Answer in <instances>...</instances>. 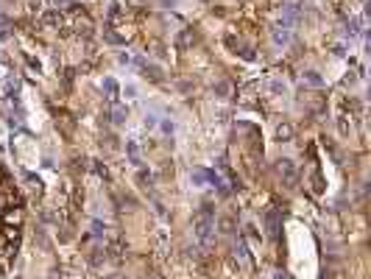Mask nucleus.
Listing matches in <instances>:
<instances>
[{"instance_id": "obj_26", "label": "nucleus", "mask_w": 371, "mask_h": 279, "mask_svg": "<svg viewBox=\"0 0 371 279\" xmlns=\"http://www.w3.org/2000/svg\"><path fill=\"white\" fill-rule=\"evenodd\" d=\"M51 279H59V274H53V277H51Z\"/></svg>"}, {"instance_id": "obj_18", "label": "nucleus", "mask_w": 371, "mask_h": 279, "mask_svg": "<svg viewBox=\"0 0 371 279\" xmlns=\"http://www.w3.org/2000/svg\"><path fill=\"white\" fill-rule=\"evenodd\" d=\"M159 126H162V131H165V134H173V123H171V120H162Z\"/></svg>"}, {"instance_id": "obj_19", "label": "nucleus", "mask_w": 371, "mask_h": 279, "mask_svg": "<svg viewBox=\"0 0 371 279\" xmlns=\"http://www.w3.org/2000/svg\"><path fill=\"white\" fill-rule=\"evenodd\" d=\"M117 61H120V64H131V56H129V53H120V56H117Z\"/></svg>"}, {"instance_id": "obj_15", "label": "nucleus", "mask_w": 371, "mask_h": 279, "mask_svg": "<svg viewBox=\"0 0 371 279\" xmlns=\"http://www.w3.org/2000/svg\"><path fill=\"white\" fill-rule=\"evenodd\" d=\"M276 137L287 140V137H290V126H279V129H276Z\"/></svg>"}, {"instance_id": "obj_3", "label": "nucleus", "mask_w": 371, "mask_h": 279, "mask_svg": "<svg viewBox=\"0 0 371 279\" xmlns=\"http://www.w3.org/2000/svg\"><path fill=\"white\" fill-rule=\"evenodd\" d=\"M265 226H268V237H279V229H282V223H279V212L276 209H268L265 212Z\"/></svg>"}, {"instance_id": "obj_12", "label": "nucleus", "mask_w": 371, "mask_h": 279, "mask_svg": "<svg viewBox=\"0 0 371 279\" xmlns=\"http://www.w3.org/2000/svg\"><path fill=\"white\" fill-rule=\"evenodd\" d=\"M229 89H232V87H229V81H218V84H215V95L218 98H226V95H229Z\"/></svg>"}, {"instance_id": "obj_23", "label": "nucleus", "mask_w": 371, "mask_h": 279, "mask_svg": "<svg viewBox=\"0 0 371 279\" xmlns=\"http://www.w3.org/2000/svg\"><path fill=\"white\" fill-rule=\"evenodd\" d=\"M134 95H137V87H131L129 84V87H126V98H134Z\"/></svg>"}, {"instance_id": "obj_13", "label": "nucleus", "mask_w": 371, "mask_h": 279, "mask_svg": "<svg viewBox=\"0 0 371 279\" xmlns=\"http://www.w3.org/2000/svg\"><path fill=\"white\" fill-rule=\"evenodd\" d=\"M268 89H271L274 95H285V81H271V84H268Z\"/></svg>"}, {"instance_id": "obj_10", "label": "nucleus", "mask_w": 371, "mask_h": 279, "mask_svg": "<svg viewBox=\"0 0 371 279\" xmlns=\"http://www.w3.org/2000/svg\"><path fill=\"white\" fill-rule=\"evenodd\" d=\"M126 151H129V157H131V165H143V159H140V148H137V142H134V140H129V142H126Z\"/></svg>"}, {"instance_id": "obj_6", "label": "nucleus", "mask_w": 371, "mask_h": 279, "mask_svg": "<svg viewBox=\"0 0 371 279\" xmlns=\"http://www.w3.org/2000/svg\"><path fill=\"white\" fill-rule=\"evenodd\" d=\"M129 120V106H112V123L114 126H123V123Z\"/></svg>"}, {"instance_id": "obj_5", "label": "nucleus", "mask_w": 371, "mask_h": 279, "mask_svg": "<svg viewBox=\"0 0 371 279\" xmlns=\"http://www.w3.org/2000/svg\"><path fill=\"white\" fill-rule=\"evenodd\" d=\"M190 182H193V187H207L209 184V170H204V167H193L190 170Z\"/></svg>"}, {"instance_id": "obj_21", "label": "nucleus", "mask_w": 371, "mask_h": 279, "mask_svg": "<svg viewBox=\"0 0 371 279\" xmlns=\"http://www.w3.org/2000/svg\"><path fill=\"white\" fill-rule=\"evenodd\" d=\"M159 3H162V9H173V6H176L179 0H159Z\"/></svg>"}, {"instance_id": "obj_17", "label": "nucleus", "mask_w": 371, "mask_h": 279, "mask_svg": "<svg viewBox=\"0 0 371 279\" xmlns=\"http://www.w3.org/2000/svg\"><path fill=\"white\" fill-rule=\"evenodd\" d=\"M156 123H159V120H156V114H148V117H145V129H154Z\"/></svg>"}, {"instance_id": "obj_8", "label": "nucleus", "mask_w": 371, "mask_h": 279, "mask_svg": "<svg viewBox=\"0 0 371 279\" xmlns=\"http://www.w3.org/2000/svg\"><path fill=\"white\" fill-rule=\"evenodd\" d=\"M101 87H104V92H106V98H117V92H120V87H117V81L114 79H104V84H101Z\"/></svg>"}, {"instance_id": "obj_16", "label": "nucleus", "mask_w": 371, "mask_h": 279, "mask_svg": "<svg viewBox=\"0 0 371 279\" xmlns=\"http://www.w3.org/2000/svg\"><path fill=\"white\" fill-rule=\"evenodd\" d=\"M3 87H6V92H14V89H17V79H6Z\"/></svg>"}, {"instance_id": "obj_1", "label": "nucleus", "mask_w": 371, "mask_h": 279, "mask_svg": "<svg viewBox=\"0 0 371 279\" xmlns=\"http://www.w3.org/2000/svg\"><path fill=\"white\" fill-rule=\"evenodd\" d=\"M193 229H196V237L207 246L212 232H215V212H212V204H204V207L199 209V215L193 221Z\"/></svg>"}, {"instance_id": "obj_7", "label": "nucleus", "mask_w": 371, "mask_h": 279, "mask_svg": "<svg viewBox=\"0 0 371 279\" xmlns=\"http://www.w3.org/2000/svg\"><path fill=\"white\" fill-rule=\"evenodd\" d=\"M302 79H304V84H310V87H321V84H324V79H321L315 70H304Z\"/></svg>"}, {"instance_id": "obj_20", "label": "nucleus", "mask_w": 371, "mask_h": 279, "mask_svg": "<svg viewBox=\"0 0 371 279\" xmlns=\"http://www.w3.org/2000/svg\"><path fill=\"white\" fill-rule=\"evenodd\" d=\"M6 221H9V223H17V221H20V212H9V215H6Z\"/></svg>"}, {"instance_id": "obj_11", "label": "nucleus", "mask_w": 371, "mask_h": 279, "mask_svg": "<svg viewBox=\"0 0 371 279\" xmlns=\"http://www.w3.org/2000/svg\"><path fill=\"white\" fill-rule=\"evenodd\" d=\"M360 26H363V20H360V17H357V20H349V23H346V34H349V39L360 34Z\"/></svg>"}, {"instance_id": "obj_25", "label": "nucleus", "mask_w": 371, "mask_h": 279, "mask_svg": "<svg viewBox=\"0 0 371 279\" xmlns=\"http://www.w3.org/2000/svg\"><path fill=\"white\" fill-rule=\"evenodd\" d=\"M109 279H126V277H120V274H114V277H109Z\"/></svg>"}, {"instance_id": "obj_24", "label": "nucleus", "mask_w": 371, "mask_h": 279, "mask_svg": "<svg viewBox=\"0 0 371 279\" xmlns=\"http://www.w3.org/2000/svg\"><path fill=\"white\" fill-rule=\"evenodd\" d=\"M274 279H290V274H285V271H276Z\"/></svg>"}, {"instance_id": "obj_4", "label": "nucleus", "mask_w": 371, "mask_h": 279, "mask_svg": "<svg viewBox=\"0 0 371 279\" xmlns=\"http://www.w3.org/2000/svg\"><path fill=\"white\" fill-rule=\"evenodd\" d=\"M276 170H279V176H282L285 182H293V179H296V165L290 162V159H279Z\"/></svg>"}, {"instance_id": "obj_22", "label": "nucleus", "mask_w": 371, "mask_h": 279, "mask_svg": "<svg viewBox=\"0 0 371 279\" xmlns=\"http://www.w3.org/2000/svg\"><path fill=\"white\" fill-rule=\"evenodd\" d=\"M56 9H64V6H70V0H51Z\"/></svg>"}, {"instance_id": "obj_2", "label": "nucleus", "mask_w": 371, "mask_h": 279, "mask_svg": "<svg viewBox=\"0 0 371 279\" xmlns=\"http://www.w3.org/2000/svg\"><path fill=\"white\" fill-rule=\"evenodd\" d=\"M271 39H274L276 48H285V45L290 42V26H285V23H276V26L271 28Z\"/></svg>"}, {"instance_id": "obj_14", "label": "nucleus", "mask_w": 371, "mask_h": 279, "mask_svg": "<svg viewBox=\"0 0 371 279\" xmlns=\"http://www.w3.org/2000/svg\"><path fill=\"white\" fill-rule=\"evenodd\" d=\"M92 235H95V237H104L106 235V226L101 223V221H92Z\"/></svg>"}, {"instance_id": "obj_9", "label": "nucleus", "mask_w": 371, "mask_h": 279, "mask_svg": "<svg viewBox=\"0 0 371 279\" xmlns=\"http://www.w3.org/2000/svg\"><path fill=\"white\" fill-rule=\"evenodd\" d=\"M234 254H237V260H240L243 265H249V251H246V240H243V237H237V243H234Z\"/></svg>"}]
</instances>
